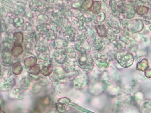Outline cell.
Listing matches in <instances>:
<instances>
[{
    "instance_id": "12",
    "label": "cell",
    "mask_w": 151,
    "mask_h": 113,
    "mask_svg": "<svg viewBox=\"0 0 151 113\" xmlns=\"http://www.w3.org/2000/svg\"><path fill=\"white\" fill-rule=\"evenodd\" d=\"M96 63L99 67H106L109 64V61L106 60V58L104 59V58H99L98 60H97Z\"/></svg>"
},
{
    "instance_id": "7",
    "label": "cell",
    "mask_w": 151,
    "mask_h": 113,
    "mask_svg": "<svg viewBox=\"0 0 151 113\" xmlns=\"http://www.w3.org/2000/svg\"><path fill=\"white\" fill-rule=\"evenodd\" d=\"M23 71V67L21 65L20 62L18 61L17 63H15L13 65V72L15 75H19Z\"/></svg>"
},
{
    "instance_id": "6",
    "label": "cell",
    "mask_w": 151,
    "mask_h": 113,
    "mask_svg": "<svg viewBox=\"0 0 151 113\" xmlns=\"http://www.w3.org/2000/svg\"><path fill=\"white\" fill-rule=\"evenodd\" d=\"M24 49L21 45H14L11 50V54L14 57H18L23 53Z\"/></svg>"
},
{
    "instance_id": "5",
    "label": "cell",
    "mask_w": 151,
    "mask_h": 113,
    "mask_svg": "<svg viewBox=\"0 0 151 113\" xmlns=\"http://www.w3.org/2000/svg\"><path fill=\"white\" fill-rule=\"evenodd\" d=\"M23 34L21 32L16 33L14 34V45H21L23 43Z\"/></svg>"
},
{
    "instance_id": "18",
    "label": "cell",
    "mask_w": 151,
    "mask_h": 113,
    "mask_svg": "<svg viewBox=\"0 0 151 113\" xmlns=\"http://www.w3.org/2000/svg\"><path fill=\"white\" fill-rule=\"evenodd\" d=\"M1 113H5V112H4L3 110H1Z\"/></svg>"
},
{
    "instance_id": "9",
    "label": "cell",
    "mask_w": 151,
    "mask_h": 113,
    "mask_svg": "<svg viewBox=\"0 0 151 113\" xmlns=\"http://www.w3.org/2000/svg\"><path fill=\"white\" fill-rule=\"evenodd\" d=\"M96 28L99 36L102 37H105L107 35V30L103 25H99L96 26Z\"/></svg>"
},
{
    "instance_id": "8",
    "label": "cell",
    "mask_w": 151,
    "mask_h": 113,
    "mask_svg": "<svg viewBox=\"0 0 151 113\" xmlns=\"http://www.w3.org/2000/svg\"><path fill=\"white\" fill-rule=\"evenodd\" d=\"M93 46L94 48L100 51L104 48V43L101 39L96 38L94 41V43H93Z\"/></svg>"
},
{
    "instance_id": "11",
    "label": "cell",
    "mask_w": 151,
    "mask_h": 113,
    "mask_svg": "<svg viewBox=\"0 0 151 113\" xmlns=\"http://www.w3.org/2000/svg\"><path fill=\"white\" fill-rule=\"evenodd\" d=\"M94 1L93 0H85L84 1H83V4H82V8L86 11H87V10L90 9L93 6Z\"/></svg>"
},
{
    "instance_id": "17",
    "label": "cell",
    "mask_w": 151,
    "mask_h": 113,
    "mask_svg": "<svg viewBox=\"0 0 151 113\" xmlns=\"http://www.w3.org/2000/svg\"><path fill=\"white\" fill-rule=\"evenodd\" d=\"M33 113H40V111H38V110H36L33 111Z\"/></svg>"
},
{
    "instance_id": "4",
    "label": "cell",
    "mask_w": 151,
    "mask_h": 113,
    "mask_svg": "<svg viewBox=\"0 0 151 113\" xmlns=\"http://www.w3.org/2000/svg\"><path fill=\"white\" fill-rule=\"evenodd\" d=\"M37 61V58L34 57H30L28 58H26L24 60V65L27 68H31L35 65H36Z\"/></svg>"
},
{
    "instance_id": "16",
    "label": "cell",
    "mask_w": 151,
    "mask_h": 113,
    "mask_svg": "<svg viewBox=\"0 0 151 113\" xmlns=\"http://www.w3.org/2000/svg\"><path fill=\"white\" fill-rule=\"evenodd\" d=\"M41 103L44 106H49L50 104V98L49 97H46L42 100Z\"/></svg>"
},
{
    "instance_id": "3",
    "label": "cell",
    "mask_w": 151,
    "mask_h": 113,
    "mask_svg": "<svg viewBox=\"0 0 151 113\" xmlns=\"http://www.w3.org/2000/svg\"><path fill=\"white\" fill-rule=\"evenodd\" d=\"M2 64L7 67H8L12 64L11 55L8 51H5L2 54Z\"/></svg>"
},
{
    "instance_id": "14",
    "label": "cell",
    "mask_w": 151,
    "mask_h": 113,
    "mask_svg": "<svg viewBox=\"0 0 151 113\" xmlns=\"http://www.w3.org/2000/svg\"><path fill=\"white\" fill-rule=\"evenodd\" d=\"M101 7V3L98 1H94L93 3V6L91 8L90 10L93 12V13H97L98 11H99V9Z\"/></svg>"
},
{
    "instance_id": "1",
    "label": "cell",
    "mask_w": 151,
    "mask_h": 113,
    "mask_svg": "<svg viewBox=\"0 0 151 113\" xmlns=\"http://www.w3.org/2000/svg\"><path fill=\"white\" fill-rule=\"evenodd\" d=\"M79 64L80 67L83 69L90 68V67H93V60L92 58L88 57L86 54H84L83 56L80 57L79 60Z\"/></svg>"
},
{
    "instance_id": "13",
    "label": "cell",
    "mask_w": 151,
    "mask_h": 113,
    "mask_svg": "<svg viewBox=\"0 0 151 113\" xmlns=\"http://www.w3.org/2000/svg\"><path fill=\"white\" fill-rule=\"evenodd\" d=\"M29 72H30V73L32 75L38 76L40 73V72H41L40 66L38 65H35L33 67H31V68H30Z\"/></svg>"
},
{
    "instance_id": "10",
    "label": "cell",
    "mask_w": 151,
    "mask_h": 113,
    "mask_svg": "<svg viewBox=\"0 0 151 113\" xmlns=\"http://www.w3.org/2000/svg\"><path fill=\"white\" fill-rule=\"evenodd\" d=\"M53 72V67L52 66H44L41 70V74L45 76H50Z\"/></svg>"
},
{
    "instance_id": "15",
    "label": "cell",
    "mask_w": 151,
    "mask_h": 113,
    "mask_svg": "<svg viewBox=\"0 0 151 113\" xmlns=\"http://www.w3.org/2000/svg\"><path fill=\"white\" fill-rule=\"evenodd\" d=\"M145 11H148V8L145 7H139L138 9H137V13L139 14H146L147 13L145 12Z\"/></svg>"
},
{
    "instance_id": "2",
    "label": "cell",
    "mask_w": 151,
    "mask_h": 113,
    "mask_svg": "<svg viewBox=\"0 0 151 113\" xmlns=\"http://www.w3.org/2000/svg\"><path fill=\"white\" fill-rule=\"evenodd\" d=\"M53 57L56 62L59 64H63L66 62L67 60V53L64 51L59 50L56 51L53 54Z\"/></svg>"
}]
</instances>
